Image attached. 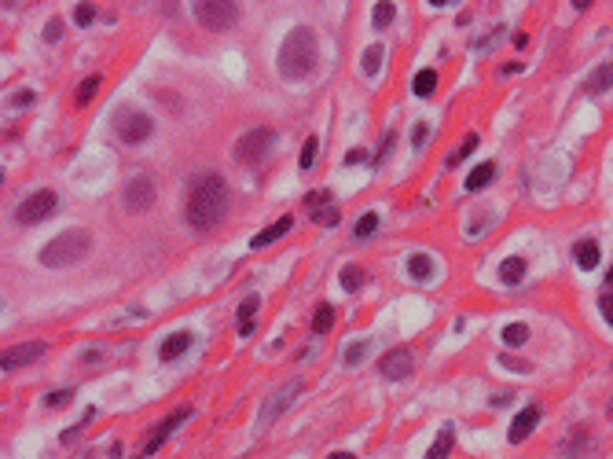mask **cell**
I'll return each instance as SVG.
<instances>
[{
  "label": "cell",
  "instance_id": "obj_1",
  "mask_svg": "<svg viewBox=\"0 0 613 459\" xmlns=\"http://www.w3.org/2000/svg\"><path fill=\"white\" fill-rule=\"evenodd\" d=\"M228 213V184L221 173H199L188 188V202H184V221L195 232H210L217 228Z\"/></svg>",
  "mask_w": 613,
  "mask_h": 459
},
{
  "label": "cell",
  "instance_id": "obj_2",
  "mask_svg": "<svg viewBox=\"0 0 613 459\" xmlns=\"http://www.w3.org/2000/svg\"><path fill=\"white\" fill-rule=\"evenodd\" d=\"M320 63V48H316V37L309 26H294L287 34V41L279 45V74L287 81H298V78H309Z\"/></svg>",
  "mask_w": 613,
  "mask_h": 459
},
{
  "label": "cell",
  "instance_id": "obj_3",
  "mask_svg": "<svg viewBox=\"0 0 613 459\" xmlns=\"http://www.w3.org/2000/svg\"><path fill=\"white\" fill-rule=\"evenodd\" d=\"M89 250H92V232L67 228L63 236H56L45 250H41V265H45V269H70V265L89 258Z\"/></svg>",
  "mask_w": 613,
  "mask_h": 459
},
{
  "label": "cell",
  "instance_id": "obj_4",
  "mask_svg": "<svg viewBox=\"0 0 613 459\" xmlns=\"http://www.w3.org/2000/svg\"><path fill=\"white\" fill-rule=\"evenodd\" d=\"M114 133L122 144H144L151 133H155V122H151V114H144L140 107H118L114 111Z\"/></svg>",
  "mask_w": 613,
  "mask_h": 459
},
{
  "label": "cell",
  "instance_id": "obj_5",
  "mask_svg": "<svg viewBox=\"0 0 613 459\" xmlns=\"http://www.w3.org/2000/svg\"><path fill=\"white\" fill-rule=\"evenodd\" d=\"M195 19H199V26L213 30V34H224V30H232L239 23V4H232V0H199Z\"/></svg>",
  "mask_w": 613,
  "mask_h": 459
},
{
  "label": "cell",
  "instance_id": "obj_6",
  "mask_svg": "<svg viewBox=\"0 0 613 459\" xmlns=\"http://www.w3.org/2000/svg\"><path fill=\"white\" fill-rule=\"evenodd\" d=\"M305 390V382L301 379H290V382H283V386H279L272 397H265V404H261V412H257V430H265V426H272L279 415H283L290 404L298 401V393Z\"/></svg>",
  "mask_w": 613,
  "mask_h": 459
},
{
  "label": "cell",
  "instance_id": "obj_7",
  "mask_svg": "<svg viewBox=\"0 0 613 459\" xmlns=\"http://www.w3.org/2000/svg\"><path fill=\"white\" fill-rule=\"evenodd\" d=\"M272 144H276V133L268 129V125H257V129L243 133V140L235 144V162H246V166L261 162V158L272 151Z\"/></svg>",
  "mask_w": 613,
  "mask_h": 459
},
{
  "label": "cell",
  "instance_id": "obj_8",
  "mask_svg": "<svg viewBox=\"0 0 613 459\" xmlns=\"http://www.w3.org/2000/svg\"><path fill=\"white\" fill-rule=\"evenodd\" d=\"M56 206H59V195L56 191H34L30 199H23L19 202V210H15V221L19 224H37V221H45V217H52L56 213Z\"/></svg>",
  "mask_w": 613,
  "mask_h": 459
},
{
  "label": "cell",
  "instance_id": "obj_9",
  "mask_svg": "<svg viewBox=\"0 0 613 459\" xmlns=\"http://www.w3.org/2000/svg\"><path fill=\"white\" fill-rule=\"evenodd\" d=\"M122 206H125V213H147L155 206V180L144 177V173L133 177L122 188Z\"/></svg>",
  "mask_w": 613,
  "mask_h": 459
},
{
  "label": "cell",
  "instance_id": "obj_10",
  "mask_svg": "<svg viewBox=\"0 0 613 459\" xmlns=\"http://www.w3.org/2000/svg\"><path fill=\"white\" fill-rule=\"evenodd\" d=\"M412 368H415V357H412V349H390L382 360H379V371H382V379H390V382H404L408 375H412Z\"/></svg>",
  "mask_w": 613,
  "mask_h": 459
},
{
  "label": "cell",
  "instance_id": "obj_11",
  "mask_svg": "<svg viewBox=\"0 0 613 459\" xmlns=\"http://www.w3.org/2000/svg\"><path fill=\"white\" fill-rule=\"evenodd\" d=\"M184 419H191V408H177L173 415H166V419H162V423H158V430H155V434H151V437H147V445H144V456H155V452H158V448H162V445H166V437H169V434H173V430H177V426H180V423H184Z\"/></svg>",
  "mask_w": 613,
  "mask_h": 459
},
{
  "label": "cell",
  "instance_id": "obj_12",
  "mask_svg": "<svg viewBox=\"0 0 613 459\" xmlns=\"http://www.w3.org/2000/svg\"><path fill=\"white\" fill-rule=\"evenodd\" d=\"M41 353H45V342H23V346L4 349V357H0V368H4V371H15V368L30 364V360H37Z\"/></svg>",
  "mask_w": 613,
  "mask_h": 459
},
{
  "label": "cell",
  "instance_id": "obj_13",
  "mask_svg": "<svg viewBox=\"0 0 613 459\" xmlns=\"http://www.w3.org/2000/svg\"><path fill=\"white\" fill-rule=\"evenodd\" d=\"M540 404H529V408H522L518 415H514V423H511V441L514 445H522L525 437H529L536 430V423H540Z\"/></svg>",
  "mask_w": 613,
  "mask_h": 459
},
{
  "label": "cell",
  "instance_id": "obj_14",
  "mask_svg": "<svg viewBox=\"0 0 613 459\" xmlns=\"http://www.w3.org/2000/svg\"><path fill=\"white\" fill-rule=\"evenodd\" d=\"M591 445H595V441H591V434L584 430V426H577V430L562 441V459H584L591 452Z\"/></svg>",
  "mask_w": 613,
  "mask_h": 459
},
{
  "label": "cell",
  "instance_id": "obj_15",
  "mask_svg": "<svg viewBox=\"0 0 613 459\" xmlns=\"http://www.w3.org/2000/svg\"><path fill=\"white\" fill-rule=\"evenodd\" d=\"M290 228H294V217H279L276 224H268L265 232H257V236L250 239V247H254V250H261V247H272V243H279V239H283Z\"/></svg>",
  "mask_w": 613,
  "mask_h": 459
},
{
  "label": "cell",
  "instance_id": "obj_16",
  "mask_svg": "<svg viewBox=\"0 0 613 459\" xmlns=\"http://www.w3.org/2000/svg\"><path fill=\"white\" fill-rule=\"evenodd\" d=\"M188 349H191V335H188V331H177V335H169V338L162 342L158 357H162V360H177L180 353H188Z\"/></svg>",
  "mask_w": 613,
  "mask_h": 459
},
{
  "label": "cell",
  "instance_id": "obj_17",
  "mask_svg": "<svg viewBox=\"0 0 613 459\" xmlns=\"http://www.w3.org/2000/svg\"><path fill=\"white\" fill-rule=\"evenodd\" d=\"M257 309H261V298H257V294H250V298L239 305V338H250V335H254V316H257Z\"/></svg>",
  "mask_w": 613,
  "mask_h": 459
},
{
  "label": "cell",
  "instance_id": "obj_18",
  "mask_svg": "<svg viewBox=\"0 0 613 459\" xmlns=\"http://www.w3.org/2000/svg\"><path fill=\"white\" fill-rule=\"evenodd\" d=\"M573 254H577V265H580V269H584V272H591V269H595V265H599V258H602L599 243H591V239L577 243V250H573Z\"/></svg>",
  "mask_w": 613,
  "mask_h": 459
},
{
  "label": "cell",
  "instance_id": "obj_19",
  "mask_svg": "<svg viewBox=\"0 0 613 459\" xmlns=\"http://www.w3.org/2000/svg\"><path fill=\"white\" fill-rule=\"evenodd\" d=\"M452 445H456V430H452V426H445V430H441V434L434 437V445H430L426 459H448Z\"/></svg>",
  "mask_w": 613,
  "mask_h": 459
},
{
  "label": "cell",
  "instance_id": "obj_20",
  "mask_svg": "<svg viewBox=\"0 0 613 459\" xmlns=\"http://www.w3.org/2000/svg\"><path fill=\"white\" fill-rule=\"evenodd\" d=\"M610 89H613V59L602 63L595 78H588V92H610Z\"/></svg>",
  "mask_w": 613,
  "mask_h": 459
},
{
  "label": "cell",
  "instance_id": "obj_21",
  "mask_svg": "<svg viewBox=\"0 0 613 459\" xmlns=\"http://www.w3.org/2000/svg\"><path fill=\"white\" fill-rule=\"evenodd\" d=\"M100 74H89V78H85L81 85H78V96H74V103L78 107H89L92 100H96V92H100Z\"/></svg>",
  "mask_w": 613,
  "mask_h": 459
},
{
  "label": "cell",
  "instance_id": "obj_22",
  "mask_svg": "<svg viewBox=\"0 0 613 459\" xmlns=\"http://www.w3.org/2000/svg\"><path fill=\"white\" fill-rule=\"evenodd\" d=\"M408 272H412V280H434V261L426 254H412L408 258Z\"/></svg>",
  "mask_w": 613,
  "mask_h": 459
},
{
  "label": "cell",
  "instance_id": "obj_23",
  "mask_svg": "<svg viewBox=\"0 0 613 459\" xmlns=\"http://www.w3.org/2000/svg\"><path fill=\"white\" fill-rule=\"evenodd\" d=\"M492 177H496V166L492 162H481L474 173L467 177V191H478V188H485V184H492Z\"/></svg>",
  "mask_w": 613,
  "mask_h": 459
},
{
  "label": "cell",
  "instance_id": "obj_24",
  "mask_svg": "<svg viewBox=\"0 0 613 459\" xmlns=\"http://www.w3.org/2000/svg\"><path fill=\"white\" fill-rule=\"evenodd\" d=\"M500 280L503 283H522L525 280V261L522 258H507L500 265Z\"/></svg>",
  "mask_w": 613,
  "mask_h": 459
},
{
  "label": "cell",
  "instance_id": "obj_25",
  "mask_svg": "<svg viewBox=\"0 0 613 459\" xmlns=\"http://www.w3.org/2000/svg\"><path fill=\"white\" fill-rule=\"evenodd\" d=\"M412 89H415V96H434L437 92V70H419Z\"/></svg>",
  "mask_w": 613,
  "mask_h": 459
},
{
  "label": "cell",
  "instance_id": "obj_26",
  "mask_svg": "<svg viewBox=\"0 0 613 459\" xmlns=\"http://www.w3.org/2000/svg\"><path fill=\"white\" fill-rule=\"evenodd\" d=\"M525 342H529V327L525 324H507L503 327V346L518 349V346H525Z\"/></svg>",
  "mask_w": 613,
  "mask_h": 459
},
{
  "label": "cell",
  "instance_id": "obj_27",
  "mask_svg": "<svg viewBox=\"0 0 613 459\" xmlns=\"http://www.w3.org/2000/svg\"><path fill=\"white\" fill-rule=\"evenodd\" d=\"M382 56H386V48H382V45H368V52H364V59H360L364 74H379V67H382Z\"/></svg>",
  "mask_w": 613,
  "mask_h": 459
},
{
  "label": "cell",
  "instance_id": "obj_28",
  "mask_svg": "<svg viewBox=\"0 0 613 459\" xmlns=\"http://www.w3.org/2000/svg\"><path fill=\"white\" fill-rule=\"evenodd\" d=\"M368 349H371V342H349L346 346V353H342V360H346V368H357L364 357H368Z\"/></svg>",
  "mask_w": 613,
  "mask_h": 459
},
{
  "label": "cell",
  "instance_id": "obj_29",
  "mask_svg": "<svg viewBox=\"0 0 613 459\" xmlns=\"http://www.w3.org/2000/svg\"><path fill=\"white\" fill-rule=\"evenodd\" d=\"M331 324H335V309L331 305H316V316H313V331L316 335H327Z\"/></svg>",
  "mask_w": 613,
  "mask_h": 459
},
{
  "label": "cell",
  "instance_id": "obj_30",
  "mask_svg": "<svg viewBox=\"0 0 613 459\" xmlns=\"http://www.w3.org/2000/svg\"><path fill=\"white\" fill-rule=\"evenodd\" d=\"M375 232H379V213H364V217L357 221V228H353V236H357V239H371Z\"/></svg>",
  "mask_w": 613,
  "mask_h": 459
},
{
  "label": "cell",
  "instance_id": "obj_31",
  "mask_svg": "<svg viewBox=\"0 0 613 459\" xmlns=\"http://www.w3.org/2000/svg\"><path fill=\"white\" fill-rule=\"evenodd\" d=\"M393 15H397V4L382 0V4H375V19H371V23L382 30V26H390V23H393Z\"/></svg>",
  "mask_w": 613,
  "mask_h": 459
},
{
  "label": "cell",
  "instance_id": "obj_32",
  "mask_svg": "<svg viewBox=\"0 0 613 459\" xmlns=\"http://www.w3.org/2000/svg\"><path fill=\"white\" fill-rule=\"evenodd\" d=\"M360 283H364V272L357 269V265H346V269H342V287L353 294V291H360Z\"/></svg>",
  "mask_w": 613,
  "mask_h": 459
},
{
  "label": "cell",
  "instance_id": "obj_33",
  "mask_svg": "<svg viewBox=\"0 0 613 459\" xmlns=\"http://www.w3.org/2000/svg\"><path fill=\"white\" fill-rule=\"evenodd\" d=\"M393 147H397V136H393V133H386V136H382V144H379V151H375V162H371V166H386V162H390Z\"/></svg>",
  "mask_w": 613,
  "mask_h": 459
},
{
  "label": "cell",
  "instance_id": "obj_34",
  "mask_svg": "<svg viewBox=\"0 0 613 459\" xmlns=\"http://www.w3.org/2000/svg\"><path fill=\"white\" fill-rule=\"evenodd\" d=\"M474 147H478V133H470V136H467V140H463V144H459V151H456V155H452V158H448V169H452V166H459V162H463V158H467L470 151H474Z\"/></svg>",
  "mask_w": 613,
  "mask_h": 459
},
{
  "label": "cell",
  "instance_id": "obj_35",
  "mask_svg": "<svg viewBox=\"0 0 613 459\" xmlns=\"http://www.w3.org/2000/svg\"><path fill=\"white\" fill-rule=\"evenodd\" d=\"M74 23H78V26H92L96 23V8L92 4H78V8H74Z\"/></svg>",
  "mask_w": 613,
  "mask_h": 459
},
{
  "label": "cell",
  "instance_id": "obj_36",
  "mask_svg": "<svg viewBox=\"0 0 613 459\" xmlns=\"http://www.w3.org/2000/svg\"><path fill=\"white\" fill-rule=\"evenodd\" d=\"M313 162H316V136H309L305 140V147H301V169H313Z\"/></svg>",
  "mask_w": 613,
  "mask_h": 459
},
{
  "label": "cell",
  "instance_id": "obj_37",
  "mask_svg": "<svg viewBox=\"0 0 613 459\" xmlns=\"http://www.w3.org/2000/svg\"><path fill=\"white\" fill-rule=\"evenodd\" d=\"M313 221H316V224H331V228H335V224H338V210H335V206L316 210V213H313Z\"/></svg>",
  "mask_w": 613,
  "mask_h": 459
},
{
  "label": "cell",
  "instance_id": "obj_38",
  "mask_svg": "<svg viewBox=\"0 0 613 459\" xmlns=\"http://www.w3.org/2000/svg\"><path fill=\"white\" fill-rule=\"evenodd\" d=\"M599 309H602V320L613 327V294H602V298H599Z\"/></svg>",
  "mask_w": 613,
  "mask_h": 459
},
{
  "label": "cell",
  "instance_id": "obj_39",
  "mask_svg": "<svg viewBox=\"0 0 613 459\" xmlns=\"http://www.w3.org/2000/svg\"><path fill=\"white\" fill-rule=\"evenodd\" d=\"M305 202H309V210H313V213H316L320 206H324V202H331V191H313V195H309Z\"/></svg>",
  "mask_w": 613,
  "mask_h": 459
},
{
  "label": "cell",
  "instance_id": "obj_40",
  "mask_svg": "<svg viewBox=\"0 0 613 459\" xmlns=\"http://www.w3.org/2000/svg\"><path fill=\"white\" fill-rule=\"evenodd\" d=\"M74 397L70 390H56V393H48V408H59V404H67Z\"/></svg>",
  "mask_w": 613,
  "mask_h": 459
},
{
  "label": "cell",
  "instance_id": "obj_41",
  "mask_svg": "<svg viewBox=\"0 0 613 459\" xmlns=\"http://www.w3.org/2000/svg\"><path fill=\"white\" fill-rule=\"evenodd\" d=\"M59 34H63V23H59V19H52V23L45 26V41H59Z\"/></svg>",
  "mask_w": 613,
  "mask_h": 459
},
{
  "label": "cell",
  "instance_id": "obj_42",
  "mask_svg": "<svg viewBox=\"0 0 613 459\" xmlns=\"http://www.w3.org/2000/svg\"><path fill=\"white\" fill-rule=\"evenodd\" d=\"M12 103H15V107H30V103H34V92H30V89L15 92V96H12Z\"/></svg>",
  "mask_w": 613,
  "mask_h": 459
},
{
  "label": "cell",
  "instance_id": "obj_43",
  "mask_svg": "<svg viewBox=\"0 0 613 459\" xmlns=\"http://www.w3.org/2000/svg\"><path fill=\"white\" fill-rule=\"evenodd\" d=\"M360 162H368V155H364V151H357V147H353V151L346 155V166H360Z\"/></svg>",
  "mask_w": 613,
  "mask_h": 459
},
{
  "label": "cell",
  "instance_id": "obj_44",
  "mask_svg": "<svg viewBox=\"0 0 613 459\" xmlns=\"http://www.w3.org/2000/svg\"><path fill=\"white\" fill-rule=\"evenodd\" d=\"M426 133H430L426 125H415V133H412V144H415V147H423V144H426Z\"/></svg>",
  "mask_w": 613,
  "mask_h": 459
},
{
  "label": "cell",
  "instance_id": "obj_45",
  "mask_svg": "<svg viewBox=\"0 0 613 459\" xmlns=\"http://www.w3.org/2000/svg\"><path fill=\"white\" fill-rule=\"evenodd\" d=\"M503 368H511V371H529V364H522V360H511V357H503Z\"/></svg>",
  "mask_w": 613,
  "mask_h": 459
},
{
  "label": "cell",
  "instance_id": "obj_46",
  "mask_svg": "<svg viewBox=\"0 0 613 459\" xmlns=\"http://www.w3.org/2000/svg\"><path fill=\"white\" fill-rule=\"evenodd\" d=\"M489 404H492V408H503V404H511V393H496Z\"/></svg>",
  "mask_w": 613,
  "mask_h": 459
},
{
  "label": "cell",
  "instance_id": "obj_47",
  "mask_svg": "<svg viewBox=\"0 0 613 459\" xmlns=\"http://www.w3.org/2000/svg\"><path fill=\"white\" fill-rule=\"evenodd\" d=\"M529 45V34H514V48H525Z\"/></svg>",
  "mask_w": 613,
  "mask_h": 459
},
{
  "label": "cell",
  "instance_id": "obj_48",
  "mask_svg": "<svg viewBox=\"0 0 613 459\" xmlns=\"http://www.w3.org/2000/svg\"><path fill=\"white\" fill-rule=\"evenodd\" d=\"M327 459H357V456H349V452H335V456H327Z\"/></svg>",
  "mask_w": 613,
  "mask_h": 459
},
{
  "label": "cell",
  "instance_id": "obj_49",
  "mask_svg": "<svg viewBox=\"0 0 613 459\" xmlns=\"http://www.w3.org/2000/svg\"><path fill=\"white\" fill-rule=\"evenodd\" d=\"M606 283L613 287V265H610V272H606Z\"/></svg>",
  "mask_w": 613,
  "mask_h": 459
},
{
  "label": "cell",
  "instance_id": "obj_50",
  "mask_svg": "<svg viewBox=\"0 0 613 459\" xmlns=\"http://www.w3.org/2000/svg\"><path fill=\"white\" fill-rule=\"evenodd\" d=\"M610 419H613V401H610Z\"/></svg>",
  "mask_w": 613,
  "mask_h": 459
}]
</instances>
